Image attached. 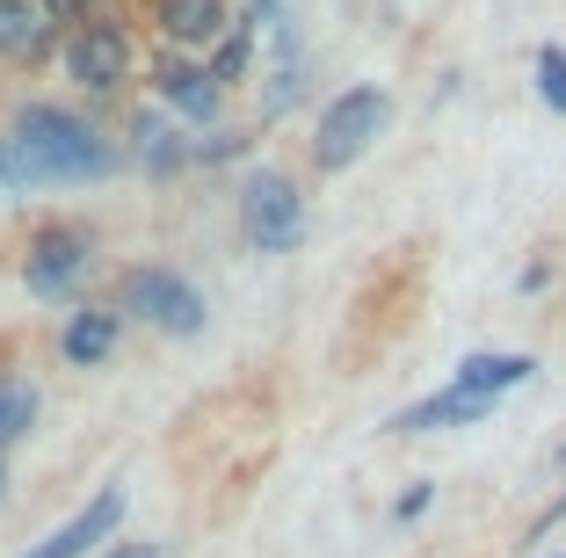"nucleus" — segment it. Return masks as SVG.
Segmentation results:
<instances>
[{"label":"nucleus","mask_w":566,"mask_h":558,"mask_svg":"<svg viewBox=\"0 0 566 558\" xmlns=\"http://www.w3.org/2000/svg\"><path fill=\"white\" fill-rule=\"evenodd\" d=\"M109 167H117V146L81 109H59V102H30L15 131L0 138V181H87Z\"/></svg>","instance_id":"nucleus-1"},{"label":"nucleus","mask_w":566,"mask_h":558,"mask_svg":"<svg viewBox=\"0 0 566 558\" xmlns=\"http://www.w3.org/2000/svg\"><path fill=\"white\" fill-rule=\"evenodd\" d=\"M117 319H146L153 334H167V341H197L203 319H211V305H203V291L189 276H175V269L160 262H138L117 276V305H109Z\"/></svg>","instance_id":"nucleus-2"},{"label":"nucleus","mask_w":566,"mask_h":558,"mask_svg":"<svg viewBox=\"0 0 566 558\" xmlns=\"http://www.w3.org/2000/svg\"><path fill=\"white\" fill-rule=\"evenodd\" d=\"M385 116H392V95L385 87H349V95H334L313 124V167L319 175H349L370 146H378Z\"/></svg>","instance_id":"nucleus-3"},{"label":"nucleus","mask_w":566,"mask_h":558,"mask_svg":"<svg viewBox=\"0 0 566 558\" xmlns=\"http://www.w3.org/2000/svg\"><path fill=\"white\" fill-rule=\"evenodd\" d=\"M59 66H66V81L87 87V95H124V81H132V66H138V44L117 15H95V22H73V30L59 36Z\"/></svg>","instance_id":"nucleus-4"},{"label":"nucleus","mask_w":566,"mask_h":558,"mask_svg":"<svg viewBox=\"0 0 566 558\" xmlns=\"http://www.w3.org/2000/svg\"><path fill=\"white\" fill-rule=\"evenodd\" d=\"M240 240L254 254H291L305 246V197L283 167H254L248 189H240Z\"/></svg>","instance_id":"nucleus-5"},{"label":"nucleus","mask_w":566,"mask_h":558,"mask_svg":"<svg viewBox=\"0 0 566 558\" xmlns=\"http://www.w3.org/2000/svg\"><path fill=\"white\" fill-rule=\"evenodd\" d=\"M95 269V232L87 225H36L22 246V283L30 297H73V283Z\"/></svg>","instance_id":"nucleus-6"},{"label":"nucleus","mask_w":566,"mask_h":558,"mask_svg":"<svg viewBox=\"0 0 566 558\" xmlns=\"http://www.w3.org/2000/svg\"><path fill=\"white\" fill-rule=\"evenodd\" d=\"M117 523H124V486H102L73 523H59L44 544H30L22 558H87V551H102V544L117 537Z\"/></svg>","instance_id":"nucleus-7"},{"label":"nucleus","mask_w":566,"mask_h":558,"mask_svg":"<svg viewBox=\"0 0 566 558\" xmlns=\"http://www.w3.org/2000/svg\"><path fill=\"white\" fill-rule=\"evenodd\" d=\"M153 30L175 44V59H203L218 36L233 30V8L226 0H153Z\"/></svg>","instance_id":"nucleus-8"},{"label":"nucleus","mask_w":566,"mask_h":558,"mask_svg":"<svg viewBox=\"0 0 566 558\" xmlns=\"http://www.w3.org/2000/svg\"><path fill=\"white\" fill-rule=\"evenodd\" d=\"M59 36L66 30L44 15V0H0V66H44Z\"/></svg>","instance_id":"nucleus-9"},{"label":"nucleus","mask_w":566,"mask_h":558,"mask_svg":"<svg viewBox=\"0 0 566 558\" xmlns=\"http://www.w3.org/2000/svg\"><path fill=\"white\" fill-rule=\"evenodd\" d=\"M153 95H160L175 116H189V124H218V109H226V95L211 87L203 59H175V51L153 66Z\"/></svg>","instance_id":"nucleus-10"},{"label":"nucleus","mask_w":566,"mask_h":558,"mask_svg":"<svg viewBox=\"0 0 566 558\" xmlns=\"http://www.w3.org/2000/svg\"><path fill=\"white\" fill-rule=\"evenodd\" d=\"M124 341V319L109 313V305H81V313H66V327H59V356L73 362V370H95V362H109Z\"/></svg>","instance_id":"nucleus-11"},{"label":"nucleus","mask_w":566,"mask_h":558,"mask_svg":"<svg viewBox=\"0 0 566 558\" xmlns=\"http://www.w3.org/2000/svg\"><path fill=\"white\" fill-rule=\"evenodd\" d=\"M537 378V356H516V348H501V356H465L458 370H450V392H465V399H486L494 407L501 392H516V385Z\"/></svg>","instance_id":"nucleus-12"},{"label":"nucleus","mask_w":566,"mask_h":558,"mask_svg":"<svg viewBox=\"0 0 566 558\" xmlns=\"http://www.w3.org/2000/svg\"><path fill=\"white\" fill-rule=\"evenodd\" d=\"M486 413H494L486 399H465V392H450V385H443V392L415 399L407 413H392L385 428H392V435H436V428H472V421H486Z\"/></svg>","instance_id":"nucleus-13"},{"label":"nucleus","mask_w":566,"mask_h":558,"mask_svg":"<svg viewBox=\"0 0 566 558\" xmlns=\"http://www.w3.org/2000/svg\"><path fill=\"white\" fill-rule=\"evenodd\" d=\"M132 152H138V167H146V175H160V181L189 167V138L175 131L167 116H132Z\"/></svg>","instance_id":"nucleus-14"},{"label":"nucleus","mask_w":566,"mask_h":558,"mask_svg":"<svg viewBox=\"0 0 566 558\" xmlns=\"http://www.w3.org/2000/svg\"><path fill=\"white\" fill-rule=\"evenodd\" d=\"M248 66H254V30H248V22L233 15V30H226V36L211 44V59H203V73H211V87L226 95V87H240V81H248Z\"/></svg>","instance_id":"nucleus-15"},{"label":"nucleus","mask_w":566,"mask_h":558,"mask_svg":"<svg viewBox=\"0 0 566 558\" xmlns=\"http://www.w3.org/2000/svg\"><path fill=\"white\" fill-rule=\"evenodd\" d=\"M30 428H36V385L0 378V457H8V443H22Z\"/></svg>","instance_id":"nucleus-16"},{"label":"nucleus","mask_w":566,"mask_h":558,"mask_svg":"<svg viewBox=\"0 0 566 558\" xmlns=\"http://www.w3.org/2000/svg\"><path fill=\"white\" fill-rule=\"evenodd\" d=\"M305 73H313V66H305V51L276 59V73H269V95H262V116H283V109H291V102L305 95Z\"/></svg>","instance_id":"nucleus-17"},{"label":"nucleus","mask_w":566,"mask_h":558,"mask_svg":"<svg viewBox=\"0 0 566 558\" xmlns=\"http://www.w3.org/2000/svg\"><path fill=\"white\" fill-rule=\"evenodd\" d=\"M537 102L566 116V44H537Z\"/></svg>","instance_id":"nucleus-18"},{"label":"nucleus","mask_w":566,"mask_h":558,"mask_svg":"<svg viewBox=\"0 0 566 558\" xmlns=\"http://www.w3.org/2000/svg\"><path fill=\"white\" fill-rule=\"evenodd\" d=\"M109 0H44V15L59 22V30H73V22H95Z\"/></svg>","instance_id":"nucleus-19"},{"label":"nucleus","mask_w":566,"mask_h":558,"mask_svg":"<svg viewBox=\"0 0 566 558\" xmlns=\"http://www.w3.org/2000/svg\"><path fill=\"white\" fill-rule=\"evenodd\" d=\"M429 501H436V486H407L392 515H400V523H421V515H429Z\"/></svg>","instance_id":"nucleus-20"},{"label":"nucleus","mask_w":566,"mask_h":558,"mask_svg":"<svg viewBox=\"0 0 566 558\" xmlns=\"http://www.w3.org/2000/svg\"><path fill=\"white\" fill-rule=\"evenodd\" d=\"M545 283H552V262H531V269H523V276H516V291H523V297H537V291H545Z\"/></svg>","instance_id":"nucleus-21"},{"label":"nucleus","mask_w":566,"mask_h":558,"mask_svg":"<svg viewBox=\"0 0 566 558\" xmlns=\"http://www.w3.org/2000/svg\"><path fill=\"white\" fill-rule=\"evenodd\" d=\"M552 523H566V493H559V501H552L545 515H537V529H531V537H552Z\"/></svg>","instance_id":"nucleus-22"},{"label":"nucleus","mask_w":566,"mask_h":558,"mask_svg":"<svg viewBox=\"0 0 566 558\" xmlns=\"http://www.w3.org/2000/svg\"><path fill=\"white\" fill-rule=\"evenodd\" d=\"M102 558H160V551H153V544H109Z\"/></svg>","instance_id":"nucleus-23"},{"label":"nucleus","mask_w":566,"mask_h":558,"mask_svg":"<svg viewBox=\"0 0 566 558\" xmlns=\"http://www.w3.org/2000/svg\"><path fill=\"white\" fill-rule=\"evenodd\" d=\"M0 493H8V464H0Z\"/></svg>","instance_id":"nucleus-24"},{"label":"nucleus","mask_w":566,"mask_h":558,"mask_svg":"<svg viewBox=\"0 0 566 558\" xmlns=\"http://www.w3.org/2000/svg\"><path fill=\"white\" fill-rule=\"evenodd\" d=\"M559 464H566V443H559Z\"/></svg>","instance_id":"nucleus-25"},{"label":"nucleus","mask_w":566,"mask_h":558,"mask_svg":"<svg viewBox=\"0 0 566 558\" xmlns=\"http://www.w3.org/2000/svg\"><path fill=\"white\" fill-rule=\"evenodd\" d=\"M552 558H559V551H552Z\"/></svg>","instance_id":"nucleus-26"}]
</instances>
